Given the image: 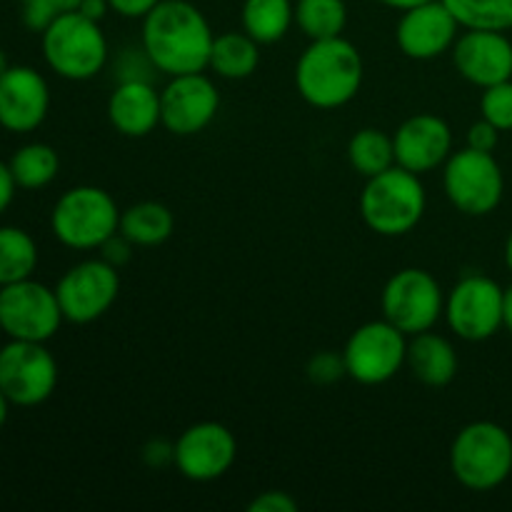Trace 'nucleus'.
Wrapping results in <instances>:
<instances>
[{"instance_id": "obj_2", "label": "nucleus", "mask_w": 512, "mask_h": 512, "mask_svg": "<svg viewBox=\"0 0 512 512\" xmlns=\"http://www.w3.org/2000/svg\"><path fill=\"white\" fill-rule=\"evenodd\" d=\"M363 55L343 35L310 40L295 63V88L300 98L318 110H338L363 88Z\"/></svg>"}, {"instance_id": "obj_23", "label": "nucleus", "mask_w": 512, "mask_h": 512, "mask_svg": "<svg viewBox=\"0 0 512 512\" xmlns=\"http://www.w3.org/2000/svg\"><path fill=\"white\" fill-rule=\"evenodd\" d=\"M175 218L168 205L158 200H143L120 213V233L135 245V248H155L163 245L173 235Z\"/></svg>"}, {"instance_id": "obj_45", "label": "nucleus", "mask_w": 512, "mask_h": 512, "mask_svg": "<svg viewBox=\"0 0 512 512\" xmlns=\"http://www.w3.org/2000/svg\"><path fill=\"white\" fill-rule=\"evenodd\" d=\"M10 68V63H8V55H5V50L0 48V75L5 73V70Z\"/></svg>"}, {"instance_id": "obj_19", "label": "nucleus", "mask_w": 512, "mask_h": 512, "mask_svg": "<svg viewBox=\"0 0 512 512\" xmlns=\"http://www.w3.org/2000/svg\"><path fill=\"white\" fill-rule=\"evenodd\" d=\"M450 53L455 70L475 88L512 80V40L503 30H465Z\"/></svg>"}, {"instance_id": "obj_36", "label": "nucleus", "mask_w": 512, "mask_h": 512, "mask_svg": "<svg viewBox=\"0 0 512 512\" xmlns=\"http://www.w3.org/2000/svg\"><path fill=\"white\" fill-rule=\"evenodd\" d=\"M133 248L135 245L118 230V233L110 235V238L100 245V258L108 260L113 268L120 270L123 265L130 263V258H133Z\"/></svg>"}, {"instance_id": "obj_15", "label": "nucleus", "mask_w": 512, "mask_h": 512, "mask_svg": "<svg viewBox=\"0 0 512 512\" xmlns=\"http://www.w3.org/2000/svg\"><path fill=\"white\" fill-rule=\"evenodd\" d=\"M220 110V93L203 73L175 75L160 90V125L178 138H190L208 128Z\"/></svg>"}, {"instance_id": "obj_42", "label": "nucleus", "mask_w": 512, "mask_h": 512, "mask_svg": "<svg viewBox=\"0 0 512 512\" xmlns=\"http://www.w3.org/2000/svg\"><path fill=\"white\" fill-rule=\"evenodd\" d=\"M10 405H13V403H10V400H8V398H5V393H3V390H0V428H3V425H5V423H8V415H10Z\"/></svg>"}, {"instance_id": "obj_32", "label": "nucleus", "mask_w": 512, "mask_h": 512, "mask_svg": "<svg viewBox=\"0 0 512 512\" xmlns=\"http://www.w3.org/2000/svg\"><path fill=\"white\" fill-rule=\"evenodd\" d=\"M60 15L53 0H20V18L25 28L43 33L50 23Z\"/></svg>"}, {"instance_id": "obj_43", "label": "nucleus", "mask_w": 512, "mask_h": 512, "mask_svg": "<svg viewBox=\"0 0 512 512\" xmlns=\"http://www.w3.org/2000/svg\"><path fill=\"white\" fill-rule=\"evenodd\" d=\"M53 3L60 13H70V10H78L83 0H53Z\"/></svg>"}, {"instance_id": "obj_5", "label": "nucleus", "mask_w": 512, "mask_h": 512, "mask_svg": "<svg viewBox=\"0 0 512 512\" xmlns=\"http://www.w3.org/2000/svg\"><path fill=\"white\" fill-rule=\"evenodd\" d=\"M428 208V195L420 175L393 165L373 175L360 193V215L373 233L400 238L418 228Z\"/></svg>"}, {"instance_id": "obj_18", "label": "nucleus", "mask_w": 512, "mask_h": 512, "mask_svg": "<svg viewBox=\"0 0 512 512\" xmlns=\"http://www.w3.org/2000/svg\"><path fill=\"white\" fill-rule=\"evenodd\" d=\"M395 165L415 175L443 168L453 153V130L440 115L415 113L393 133Z\"/></svg>"}, {"instance_id": "obj_8", "label": "nucleus", "mask_w": 512, "mask_h": 512, "mask_svg": "<svg viewBox=\"0 0 512 512\" xmlns=\"http://www.w3.org/2000/svg\"><path fill=\"white\" fill-rule=\"evenodd\" d=\"M380 308L383 318L410 338L438 325L445 313V293L438 278L428 270L403 268L385 283Z\"/></svg>"}, {"instance_id": "obj_7", "label": "nucleus", "mask_w": 512, "mask_h": 512, "mask_svg": "<svg viewBox=\"0 0 512 512\" xmlns=\"http://www.w3.org/2000/svg\"><path fill=\"white\" fill-rule=\"evenodd\" d=\"M443 190L453 208L470 218H483L498 210L505 195V175L493 153L460 148L443 165Z\"/></svg>"}, {"instance_id": "obj_33", "label": "nucleus", "mask_w": 512, "mask_h": 512, "mask_svg": "<svg viewBox=\"0 0 512 512\" xmlns=\"http://www.w3.org/2000/svg\"><path fill=\"white\" fill-rule=\"evenodd\" d=\"M250 512H298V500L283 490H265L248 505Z\"/></svg>"}, {"instance_id": "obj_38", "label": "nucleus", "mask_w": 512, "mask_h": 512, "mask_svg": "<svg viewBox=\"0 0 512 512\" xmlns=\"http://www.w3.org/2000/svg\"><path fill=\"white\" fill-rule=\"evenodd\" d=\"M15 190H18V183H15L13 173H10V165L0 160V215L13 205Z\"/></svg>"}, {"instance_id": "obj_44", "label": "nucleus", "mask_w": 512, "mask_h": 512, "mask_svg": "<svg viewBox=\"0 0 512 512\" xmlns=\"http://www.w3.org/2000/svg\"><path fill=\"white\" fill-rule=\"evenodd\" d=\"M505 268H508L512 275V230H510L508 240H505Z\"/></svg>"}, {"instance_id": "obj_1", "label": "nucleus", "mask_w": 512, "mask_h": 512, "mask_svg": "<svg viewBox=\"0 0 512 512\" xmlns=\"http://www.w3.org/2000/svg\"><path fill=\"white\" fill-rule=\"evenodd\" d=\"M215 33L198 5L188 0H160L143 18L140 45L155 70L168 78L205 73Z\"/></svg>"}, {"instance_id": "obj_17", "label": "nucleus", "mask_w": 512, "mask_h": 512, "mask_svg": "<svg viewBox=\"0 0 512 512\" xmlns=\"http://www.w3.org/2000/svg\"><path fill=\"white\" fill-rule=\"evenodd\" d=\"M50 110V88L43 73L30 65H10L0 75V128L8 133H33Z\"/></svg>"}, {"instance_id": "obj_34", "label": "nucleus", "mask_w": 512, "mask_h": 512, "mask_svg": "<svg viewBox=\"0 0 512 512\" xmlns=\"http://www.w3.org/2000/svg\"><path fill=\"white\" fill-rule=\"evenodd\" d=\"M468 148L473 150H480V153H495V148H498L500 143V130L495 128L493 123H488L485 118H480L478 123H473L468 128Z\"/></svg>"}, {"instance_id": "obj_30", "label": "nucleus", "mask_w": 512, "mask_h": 512, "mask_svg": "<svg viewBox=\"0 0 512 512\" xmlns=\"http://www.w3.org/2000/svg\"><path fill=\"white\" fill-rule=\"evenodd\" d=\"M480 115L493 123L500 133L512 130V80H503L490 88H483L480 95Z\"/></svg>"}, {"instance_id": "obj_13", "label": "nucleus", "mask_w": 512, "mask_h": 512, "mask_svg": "<svg viewBox=\"0 0 512 512\" xmlns=\"http://www.w3.org/2000/svg\"><path fill=\"white\" fill-rule=\"evenodd\" d=\"M120 293L118 268L103 258L80 260L55 285L65 323L90 325L103 318Z\"/></svg>"}, {"instance_id": "obj_21", "label": "nucleus", "mask_w": 512, "mask_h": 512, "mask_svg": "<svg viewBox=\"0 0 512 512\" xmlns=\"http://www.w3.org/2000/svg\"><path fill=\"white\" fill-rule=\"evenodd\" d=\"M405 365L410 368L415 380H420L428 388H445L455 380L460 368L458 350L445 335L425 330V333L410 335L408 338V358Z\"/></svg>"}, {"instance_id": "obj_41", "label": "nucleus", "mask_w": 512, "mask_h": 512, "mask_svg": "<svg viewBox=\"0 0 512 512\" xmlns=\"http://www.w3.org/2000/svg\"><path fill=\"white\" fill-rule=\"evenodd\" d=\"M378 3L385 5V8H393V10H400V13H403V10L415 8V5H423V3H428V0H378Z\"/></svg>"}, {"instance_id": "obj_10", "label": "nucleus", "mask_w": 512, "mask_h": 512, "mask_svg": "<svg viewBox=\"0 0 512 512\" xmlns=\"http://www.w3.org/2000/svg\"><path fill=\"white\" fill-rule=\"evenodd\" d=\"M63 323L55 288L33 278L0 288V330L8 340L48 343Z\"/></svg>"}, {"instance_id": "obj_37", "label": "nucleus", "mask_w": 512, "mask_h": 512, "mask_svg": "<svg viewBox=\"0 0 512 512\" xmlns=\"http://www.w3.org/2000/svg\"><path fill=\"white\" fill-rule=\"evenodd\" d=\"M108 3H110V10L118 15H123V18L143 20L145 15H148L150 10L160 3V0H108Z\"/></svg>"}, {"instance_id": "obj_11", "label": "nucleus", "mask_w": 512, "mask_h": 512, "mask_svg": "<svg viewBox=\"0 0 512 512\" xmlns=\"http://www.w3.org/2000/svg\"><path fill=\"white\" fill-rule=\"evenodd\" d=\"M503 293V285L488 275H465L445 295V323L460 340H490L503 328Z\"/></svg>"}, {"instance_id": "obj_31", "label": "nucleus", "mask_w": 512, "mask_h": 512, "mask_svg": "<svg viewBox=\"0 0 512 512\" xmlns=\"http://www.w3.org/2000/svg\"><path fill=\"white\" fill-rule=\"evenodd\" d=\"M308 380L315 385H333L338 383L340 378L348 375L345 370V360L343 353H333V350H323V353H315L313 358L308 360Z\"/></svg>"}, {"instance_id": "obj_29", "label": "nucleus", "mask_w": 512, "mask_h": 512, "mask_svg": "<svg viewBox=\"0 0 512 512\" xmlns=\"http://www.w3.org/2000/svg\"><path fill=\"white\" fill-rule=\"evenodd\" d=\"M463 30H510L512 0H443Z\"/></svg>"}, {"instance_id": "obj_25", "label": "nucleus", "mask_w": 512, "mask_h": 512, "mask_svg": "<svg viewBox=\"0 0 512 512\" xmlns=\"http://www.w3.org/2000/svg\"><path fill=\"white\" fill-rule=\"evenodd\" d=\"M10 173L23 190L48 188L60 173L58 150L48 143H25L10 155Z\"/></svg>"}, {"instance_id": "obj_12", "label": "nucleus", "mask_w": 512, "mask_h": 512, "mask_svg": "<svg viewBox=\"0 0 512 512\" xmlns=\"http://www.w3.org/2000/svg\"><path fill=\"white\" fill-rule=\"evenodd\" d=\"M58 388V360L45 343L8 340L0 348V390L18 408H35Z\"/></svg>"}, {"instance_id": "obj_4", "label": "nucleus", "mask_w": 512, "mask_h": 512, "mask_svg": "<svg viewBox=\"0 0 512 512\" xmlns=\"http://www.w3.org/2000/svg\"><path fill=\"white\" fill-rule=\"evenodd\" d=\"M450 473L473 493L500 488L512 473V435L493 420H475L450 445Z\"/></svg>"}, {"instance_id": "obj_27", "label": "nucleus", "mask_w": 512, "mask_h": 512, "mask_svg": "<svg viewBox=\"0 0 512 512\" xmlns=\"http://www.w3.org/2000/svg\"><path fill=\"white\" fill-rule=\"evenodd\" d=\"M348 160L355 173H360L363 178H373V175L393 168V135H388L380 128L358 130L348 143Z\"/></svg>"}, {"instance_id": "obj_3", "label": "nucleus", "mask_w": 512, "mask_h": 512, "mask_svg": "<svg viewBox=\"0 0 512 512\" xmlns=\"http://www.w3.org/2000/svg\"><path fill=\"white\" fill-rule=\"evenodd\" d=\"M40 48L48 68L73 83H85L103 73L110 55L108 38L98 20L85 18L78 10L60 13L40 33Z\"/></svg>"}, {"instance_id": "obj_39", "label": "nucleus", "mask_w": 512, "mask_h": 512, "mask_svg": "<svg viewBox=\"0 0 512 512\" xmlns=\"http://www.w3.org/2000/svg\"><path fill=\"white\" fill-rule=\"evenodd\" d=\"M78 13H83L85 18L103 23L105 15L110 13V3H108V0H83V3H80V8H78Z\"/></svg>"}, {"instance_id": "obj_9", "label": "nucleus", "mask_w": 512, "mask_h": 512, "mask_svg": "<svg viewBox=\"0 0 512 512\" xmlns=\"http://www.w3.org/2000/svg\"><path fill=\"white\" fill-rule=\"evenodd\" d=\"M408 335L388 320H370L353 330L343 348L348 378L360 385H383L405 368Z\"/></svg>"}, {"instance_id": "obj_22", "label": "nucleus", "mask_w": 512, "mask_h": 512, "mask_svg": "<svg viewBox=\"0 0 512 512\" xmlns=\"http://www.w3.org/2000/svg\"><path fill=\"white\" fill-rule=\"evenodd\" d=\"M260 65V43L250 38L245 30L235 33L215 35L213 48H210V63L208 68L213 70L218 78L225 80H245L258 70Z\"/></svg>"}, {"instance_id": "obj_6", "label": "nucleus", "mask_w": 512, "mask_h": 512, "mask_svg": "<svg viewBox=\"0 0 512 512\" xmlns=\"http://www.w3.org/2000/svg\"><path fill=\"white\" fill-rule=\"evenodd\" d=\"M118 203L98 185H75L65 190L50 213L55 240L70 250H100V245L118 233Z\"/></svg>"}, {"instance_id": "obj_24", "label": "nucleus", "mask_w": 512, "mask_h": 512, "mask_svg": "<svg viewBox=\"0 0 512 512\" xmlns=\"http://www.w3.org/2000/svg\"><path fill=\"white\" fill-rule=\"evenodd\" d=\"M243 30L260 45H273L288 35L295 23L293 0H243L240 10Z\"/></svg>"}, {"instance_id": "obj_14", "label": "nucleus", "mask_w": 512, "mask_h": 512, "mask_svg": "<svg viewBox=\"0 0 512 512\" xmlns=\"http://www.w3.org/2000/svg\"><path fill=\"white\" fill-rule=\"evenodd\" d=\"M238 458V440L215 420H203L175 440V468L190 483H213L233 468Z\"/></svg>"}, {"instance_id": "obj_40", "label": "nucleus", "mask_w": 512, "mask_h": 512, "mask_svg": "<svg viewBox=\"0 0 512 512\" xmlns=\"http://www.w3.org/2000/svg\"><path fill=\"white\" fill-rule=\"evenodd\" d=\"M503 328L512 335V285L503 293Z\"/></svg>"}, {"instance_id": "obj_26", "label": "nucleus", "mask_w": 512, "mask_h": 512, "mask_svg": "<svg viewBox=\"0 0 512 512\" xmlns=\"http://www.w3.org/2000/svg\"><path fill=\"white\" fill-rule=\"evenodd\" d=\"M38 268V245L28 230L0 225V288L33 278Z\"/></svg>"}, {"instance_id": "obj_16", "label": "nucleus", "mask_w": 512, "mask_h": 512, "mask_svg": "<svg viewBox=\"0 0 512 512\" xmlns=\"http://www.w3.org/2000/svg\"><path fill=\"white\" fill-rule=\"evenodd\" d=\"M460 35V23L443 0H428L423 5L403 10L395 25V43L410 60H435L453 50Z\"/></svg>"}, {"instance_id": "obj_20", "label": "nucleus", "mask_w": 512, "mask_h": 512, "mask_svg": "<svg viewBox=\"0 0 512 512\" xmlns=\"http://www.w3.org/2000/svg\"><path fill=\"white\" fill-rule=\"evenodd\" d=\"M108 120L125 138H145L160 125V90L150 80H120L108 98Z\"/></svg>"}, {"instance_id": "obj_28", "label": "nucleus", "mask_w": 512, "mask_h": 512, "mask_svg": "<svg viewBox=\"0 0 512 512\" xmlns=\"http://www.w3.org/2000/svg\"><path fill=\"white\" fill-rule=\"evenodd\" d=\"M295 25L308 40L338 38L348 25V5L345 0H298Z\"/></svg>"}, {"instance_id": "obj_35", "label": "nucleus", "mask_w": 512, "mask_h": 512, "mask_svg": "<svg viewBox=\"0 0 512 512\" xmlns=\"http://www.w3.org/2000/svg\"><path fill=\"white\" fill-rule=\"evenodd\" d=\"M140 458H143V463L153 470L168 468V465L175 463V443H168V440L163 438L148 440V443L143 445V450H140Z\"/></svg>"}]
</instances>
